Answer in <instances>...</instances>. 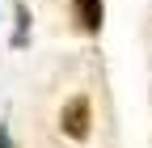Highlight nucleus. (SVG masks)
<instances>
[{
	"mask_svg": "<svg viewBox=\"0 0 152 148\" xmlns=\"http://www.w3.org/2000/svg\"><path fill=\"white\" fill-rule=\"evenodd\" d=\"M59 127H64L68 140H85L89 127H93V106H89V97H72V102L64 106V114H59Z\"/></svg>",
	"mask_w": 152,
	"mask_h": 148,
	"instance_id": "obj_1",
	"label": "nucleus"
},
{
	"mask_svg": "<svg viewBox=\"0 0 152 148\" xmlns=\"http://www.w3.org/2000/svg\"><path fill=\"white\" fill-rule=\"evenodd\" d=\"M72 17H76V26L85 34H97L102 21H106V4L102 0H72Z\"/></svg>",
	"mask_w": 152,
	"mask_h": 148,
	"instance_id": "obj_2",
	"label": "nucleus"
},
{
	"mask_svg": "<svg viewBox=\"0 0 152 148\" xmlns=\"http://www.w3.org/2000/svg\"><path fill=\"white\" fill-rule=\"evenodd\" d=\"M13 42H17V47L30 42V13H26L21 4H17V34H13Z\"/></svg>",
	"mask_w": 152,
	"mask_h": 148,
	"instance_id": "obj_3",
	"label": "nucleus"
}]
</instances>
